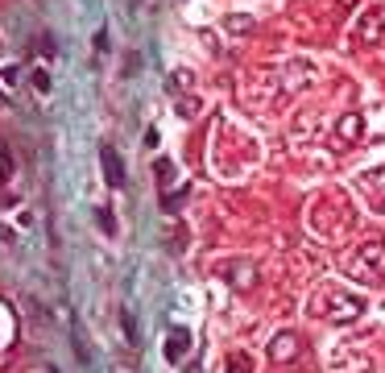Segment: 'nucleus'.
I'll list each match as a JSON object with an SVG mask.
<instances>
[{"label": "nucleus", "mask_w": 385, "mask_h": 373, "mask_svg": "<svg viewBox=\"0 0 385 373\" xmlns=\"http://www.w3.org/2000/svg\"><path fill=\"white\" fill-rule=\"evenodd\" d=\"M352 38L360 42V46H377L385 38V13L381 8H369L360 21H356V29H352Z\"/></svg>", "instance_id": "obj_1"}, {"label": "nucleus", "mask_w": 385, "mask_h": 373, "mask_svg": "<svg viewBox=\"0 0 385 373\" xmlns=\"http://www.w3.org/2000/svg\"><path fill=\"white\" fill-rule=\"evenodd\" d=\"M100 162H104V179H108V186H125V162L116 158V149H112V145H104V149H100Z\"/></svg>", "instance_id": "obj_2"}, {"label": "nucleus", "mask_w": 385, "mask_h": 373, "mask_svg": "<svg viewBox=\"0 0 385 373\" xmlns=\"http://www.w3.org/2000/svg\"><path fill=\"white\" fill-rule=\"evenodd\" d=\"M187 344H191V340H187V332H182V327H174L170 340H166V361L178 365V361H182V353H187Z\"/></svg>", "instance_id": "obj_3"}, {"label": "nucleus", "mask_w": 385, "mask_h": 373, "mask_svg": "<svg viewBox=\"0 0 385 373\" xmlns=\"http://www.w3.org/2000/svg\"><path fill=\"white\" fill-rule=\"evenodd\" d=\"M29 83H34V92H38V95L54 92V79H50V71H46V67H38V71H34V79H29Z\"/></svg>", "instance_id": "obj_4"}, {"label": "nucleus", "mask_w": 385, "mask_h": 373, "mask_svg": "<svg viewBox=\"0 0 385 373\" xmlns=\"http://www.w3.org/2000/svg\"><path fill=\"white\" fill-rule=\"evenodd\" d=\"M360 129H365V125H360V116H344V121H340V137H348V141L360 137Z\"/></svg>", "instance_id": "obj_5"}, {"label": "nucleus", "mask_w": 385, "mask_h": 373, "mask_svg": "<svg viewBox=\"0 0 385 373\" xmlns=\"http://www.w3.org/2000/svg\"><path fill=\"white\" fill-rule=\"evenodd\" d=\"M224 29H228V34H249V29H253V17H228Z\"/></svg>", "instance_id": "obj_6"}, {"label": "nucleus", "mask_w": 385, "mask_h": 373, "mask_svg": "<svg viewBox=\"0 0 385 373\" xmlns=\"http://www.w3.org/2000/svg\"><path fill=\"white\" fill-rule=\"evenodd\" d=\"M0 83H4L8 92L17 88V62H4V67H0Z\"/></svg>", "instance_id": "obj_7"}, {"label": "nucleus", "mask_w": 385, "mask_h": 373, "mask_svg": "<svg viewBox=\"0 0 385 373\" xmlns=\"http://www.w3.org/2000/svg\"><path fill=\"white\" fill-rule=\"evenodd\" d=\"M158 179H162V186L174 183V162H170V158H162V162H158Z\"/></svg>", "instance_id": "obj_8"}, {"label": "nucleus", "mask_w": 385, "mask_h": 373, "mask_svg": "<svg viewBox=\"0 0 385 373\" xmlns=\"http://www.w3.org/2000/svg\"><path fill=\"white\" fill-rule=\"evenodd\" d=\"M95 216H100V229H104V233H108V236H116V224H112V212H108V208H100Z\"/></svg>", "instance_id": "obj_9"}, {"label": "nucleus", "mask_w": 385, "mask_h": 373, "mask_svg": "<svg viewBox=\"0 0 385 373\" xmlns=\"http://www.w3.org/2000/svg\"><path fill=\"white\" fill-rule=\"evenodd\" d=\"M121 324H125V340H128V344H137V324H133V316H128V311H121Z\"/></svg>", "instance_id": "obj_10"}, {"label": "nucleus", "mask_w": 385, "mask_h": 373, "mask_svg": "<svg viewBox=\"0 0 385 373\" xmlns=\"http://www.w3.org/2000/svg\"><path fill=\"white\" fill-rule=\"evenodd\" d=\"M340 4H344V8H352V4H356V0H340Z\"/></svg>", "instance_id": "obj_11"}, {"label": "nucleus", "mask_w": 385, "mask_h": 373, "mask_svg": "<svg viewBox=\"0 0 385 373\" xmlns=\"http://www.w3.org/2000/svg\"><path fill=\"white\" fill-rule=\"evenodd\" d=\"M50 373H58V369H50Z\"/></svg>", "instance_id": "obj_12"}]
</instances>
